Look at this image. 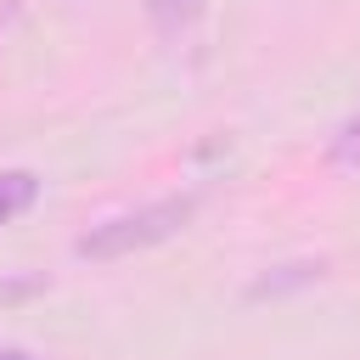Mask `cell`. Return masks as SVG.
Returning a JSON list of instances; mask_svg holds the SVG:
<instances>
[{"instance_id": "obj_6", "label": "cell", "mask_w": 360, "mask_h": 360, "mask_svg": "<svg viewBox=\"0 0 360 360\" xmlns=\"http://www.w3.org/2000/svg\"><path fill=\"white\" fill-rule=\"evenodd\" d=\"M0 360H45V354H34V349H11V343H0Z\"/></svg>"}, {"instance_id": "obj_1", "label": "cell", "mask_w": 360, "mask_h": 360, "mask_svg": "<svg viewBox=\"0 0 360 360\" xmlns=\"http://www.w3.org/2000/svg\"><path fill=\"white\" fill-rule=\"evenodd\" d=\"M191 214H197V191L158 197V202H146V208H129V214H112V219L90 225V231L73 242V253L90 259V264H112V259H129V253H141V248H158V242L180 236Z\"/></svg>"}, {"instance_id": "obj_3", "label": "cell", "mask_w": 360, "mask_h": 360, "mask_svg": "<svg viewBox=\"0 0 360 360\" xmlns=\"http://www.w3.org/2000/svg\"><path fill=\"white\" fill-rule=\"evenodd\" d=\"M34 197H39V180H34L28 169H0V225L17 219Z\"/></svg>"}, {"instance_id": "obj_5", "label": "cell", "mask_w": 360, "mask_h": 360, "mask_svg": "<svg viewBox=\"0 0 360 360\" xmlns=\"http://www.w3.org/2000/svg\"><path fill=\"white\" fill-rule=\"evenodd\" d=\"M326 163H338V169H360V112L338 124V135L326 141Z\"/></svg>"}, {"instance_id": "obj_4", "label": "cell", "mask_w": 360, "mask_h": 360, "mask_svg": "<svg viewBox=\"0 0 360 360\" xmlns=\"http://www.w3.org/2000/svg\"><path fill=\"white\" fill-rule=\"evenodd\" d=\"M202 6L208 0H146V17H152L158 34H180V28H191L202 17Z\"/></svg>"}, {"instance_id": "obj_2", "label": "cell", "mask_w": 360, "mask_h": 360, "mask_svg": "<svg viewBox=\"0 0 360 360\" xmlns=\"http://www.w3.org/2000/svg\"><path fill=\"white\" fill-rule=\"evenodd\" d=\"M326 276V259H298V264H276L270 276H259L248 287V298H276V292H292V287H309Z\"/></svg>"}]
</instances>
